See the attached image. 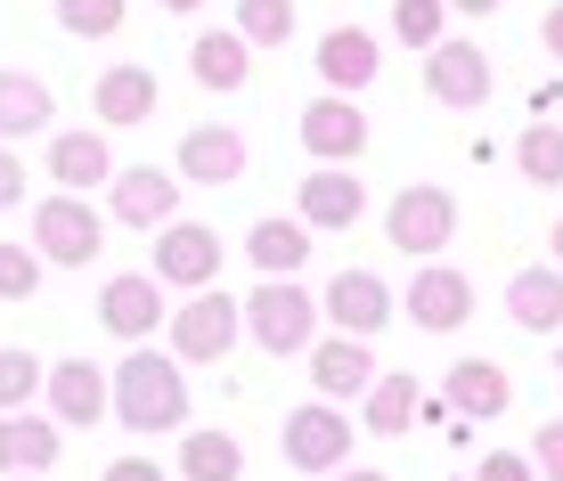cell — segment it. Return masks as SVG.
Masks as SVG:
<instances>
[{"mask_svg": "<svg viewBox=\"0 0 563 481\" xmlns=\"http://www.w3.org/2000/svg\"><path fill=\"white\" fill-rule=\"evenodd\" d=\"M42 286V254L33 245H0V302H33Z\"/></svg>", "mask_w": 563, "mask_h": 481, "instance_id": "obj_34", "label": "cell"}, {"mask_svg": "<svg viewBox=\"0 0 563 481\" xmlns=\"http://www.w3.org/2000/svg\"><path fill=\"white\" fill-rule=\"evenodd\" d=\"M441 400H450V409H465V416H507L515 383H507V368H490V359H457L450 383H441Z\"/></svg>", "mask_w": 563, "mask_h": 481, "instance_id": "obj_25", "label": "cell"}, {"mask_svg": "<svg viewBox=\"0 0 563 481\" xmlns=\"http://www.w3.org/2000/svg\"><path fill=\"white\" fill-rule=\"evenodd\" d=\"M238 318H245V335H254L262 351H278V359H295L302 343H319V302H310L295 278H262L254 294L238 302Z\"/></svg>", "mask_w": 563, "mask_h": 481, "instance_id": "obj_2", "label": "cell"}, {"mask_svg": "<svg viewBox=\"0 0 563 481\" xmlns=\"http://www.w3.org/2000/svg\"><path fill=\"white\" fill-rule=\"evenodd\" d=\"M147 237H155V254H147V278L155 286L197 294V286L221 278V237H212L205 221H164V228H147Z\"/></svg>", "mask_w": 563, "mask_h": 481, "instance_id": "obj_6", "label": "cell"}, {"mask_svg": "<svg viewBox=\"0 0 563 481\" xmlns=\"http://www.w3.org/2000/svg\"><path fill=\"white\" fill-rule=\"evenodd\" d=\"M417 409H424V392H417V376H376L360 392V425L367 433H384V440H400L417 425Z\"/></svg>", "mask_w": 563, "mask_h": 481, "instance_id": "obj_26", "label": "cell"}, {"mask_svg": "<svg viewBox=\"0 0 563 481\" xmlns=\"http://www.w3.org/2000/svg\"><path fill=\"white\" fill-rule=\"evenodd\" d=\"M57 123V99L49 82H33V74H0V139H33V131Z\"/></svg>", "mask_w": 563, "mask_h": 481, "instance_id": "obj_27", "label": "cell"}, {"mask_svg": "<svg viewBox=\"0 0 563 481\" xmlns=\"http://www.w3.org/2000/svg\"><path fill=\"white\" fill-rule=\"evenodd\" d=\"M57 25L74 42H107V33H123V0H57Z\"/></svg>", "mask_w": 563, "mask_h": 481, "instance_id": "obj_32", "label": "cell"}, {"mask_svg": "<svg viewBox=\"0 0 563 481\" xmlns=\"http://www.w3.org/2000/svg\"><path fill=\"white\" fill-rule=\"evenodd\" d=\"M555 269H563V213H555Z\"/></svg>", "mask_w": 563, "mask_h": 481, "instance_id": "obj_43", "label": "cell"}, {"mask_svg": "<svg viewBox=\"0 0 563 481\" xmlns=\"http://www.w3.org/2000/svg\"><path fill=\"white\" fill-rule=\"evenodd\" d=\"M49 466H57V425L9 409L0 416V473H49Z\"/></svg>", "mask_w": 563, "mask_h": 481, "instance_id": "obj_24", "label": "cell"}, {"mask_svg": "<svg viewBox=\"0 0 563 481\" xmlns=\"http://www.w3.org/2000/svg\"><path fill=\"white\" fill-rule=\"evenodd\" d=\"M238 335H245L238 302L212 294V286H197V294L172 311V359H180V368H212V359H229V343H238Z\"/></svg>", "mask_w": 563, "mask_h": 481, "instance_id": "obj_4", "label": "cell"}, {"mask_svg": "<svg viewBox=\"0 0 563 481\" xmlns=\"http://www.w3.org/2000/svg\"><path fill=\"white\" fill-rule=\"evenodd\" d=\"M245 261H254L262 278H302V261H310V228H302V221H286V213L254 221V237H245Z\"/></svg>", "mask_w": 563, "mask_h": 481, "instance_id": "obj_23", "label": "cell"}, {"mask_svg": "<svg viewBox=\"0 0 563 481\" xmlns=\"http://www.w3.org/2000/svg\"><path fill=\"white\" fill-rule=\"evenodd\" d=\"M515 164H522V180H531V188H563V131L555 123H531L515 139Z\"/></svg>", "mask_w": 563, "mask_h": 481, "instance_id": "obj_30", "label": "cell"}, {"mask_svg": "<svg viewBox=\"0 0 563 481\" xmlns=\"http://www.w3.org/2000/svg\"><path fill=\"white\" fill-rule=\"evenodd\" d=\"M42 164H49L57 188H74V197H82V188H107V171H114L99 131H57V139L42 147Z\"/></svg>", "mask_w": 563, "mask_h": 481, "instance_id": "obj_21", "label": "cell"}, {"mask_svg": "<svg viewBox=\"0 0 563 481\" xmlns=\"http://www.w3.org/2000/svg\"><path fill=\"white\" fill-rule=\"evenodd\" d=\"M498 0H450V16H490Z\"/></svg>", "mask_w": 563, "mask_h": 481, "instance_id": "obj_40", "label": "cell"}, {"mask_svg": "<svg viewBox=\"0 0 563 481\" xmlns=\"http://www.w3.org/2000/svg\"><path fill=\"white\" fill-rule=\"evenodd\" d=\"M172 473H188V481H238L245 473V449H238V440H229V433H180V466H172Z\"/></svg>", "mask_w": 563, "mask_h": 481, "instance_id": "obj_28", "label": "cell"}, {"mask_svg": "<svg viewBox=\"0 0 563 481\" xmlns=\"http://www.w3.org/2000/svg\"><path fill=\"white\" fill-rule=\"evenodd\" d=\"M90 114H99V131H140L155 114V74L147 66H107L90 82Z\"/></svg>", "mask_w": 563, "mask_h": 481, "instance_id": "obj_16", "label": "cell"}, {"mask_svg": "<svg viewBox=\"0 0 563 481\" xmlns=\"http://www.w3.org/2000/svg\"><path fill=\"white\" fill-rule=\"evenodd\" d=\"M278 449H286V466L295 473H335L343 457H352V416L343 409H295L286 416V433H278Z\"/></svg>", "mask_w": 563, "mask_h": 481, "instance_id": "obj_10", "label": "cell"}, {"mask_svg": "<svg viewBox=\"0 0 563 481\" xmlns=\"http://www.w3.org/2000/svg\"><path fill=\"white\" fill-rule=\"evenodd\" d=\"M384 237H393L409 261H433L441 245L457 237V197H450V188H433V180L400 188V197H393V213H384Z\"/></svg>", "mask_w": 563, "mask_h": 481, "instance_id": "obj_5", "label": "cell"}, {"mask_svg": "<svg viewBox=\"0 0 563 481\" xmlns=\"http://www.w3.org/2000/svg\"><path fill=\"white\" fill-rule=\"evenodd\" d=\"M180 180H197V188H229V180H245V139L229 123H197L180 139Z\"/></svg>", "mask_w": 563, "mask_h": 481, "instance_id": "obj_15", "label": "cell"}, {"mask_svg": "<svg viewBox=\"0 0 563 481\" xmlns=\"http://www.w3.org/2000/svg\"><path fill=\"white\" fill-rule=\"evenodd\" d=\"M531 473H539V481H563V416H548V425H539V440H531Z\"/></svg>", "mask_w": 563, "mask_h": 481, "instance_id": "obj_35", "label": "cell"}, {"mask_svg": "<svg viewBox=\"0 0 563 481\" xmlns=\"http://www.w3.org/2000/svg\"><path fill=\"white\" fill-rule=\"evenodd\" d=\"M327 481H384V473H343V466H335V473H327Z\"/></svg>", "mask_w": 563, "mask_h": 481, "instance_id": "obj_42", "label": "cell"}, {"mask_svg": "<svg viewBox=\"0 0 563 481\" xmlns=\"http://www.w3.org/2000/svg\"><path fill=\"white\" fill-rule=\"evenodd\" d=\"M238 33L245 49H286L295 42V0H238Z\"/></svg>", "mask_w": 563, "mask_h": 481, "instance_id": "obj_29", "label": "cell"}, {"mask_svg": "<svg viewBox=\"0 0 563 481\" xmlns=\"http://www.w3.org/2000/svg\"><path fill=\"white\" fill-rule=\"evenodd\" d=\"M376 66H384V49L367 42L360 25H335V33H319V82H327V90L360 99V90L376 82Z\"/></svg>", "mask_w": 563, "mask_h": 481, "instance_id": "obj_19", "label": "cell"}, {"mask_svg": "<svg viewBox=\"0 0 563 481\" xmlns=\"http://www.w3.org/2000/svg\"><path fill=\"white\" fill-rule=\"evenodd\" d=\"M474 481H539V473H531V457H515V449H490V457L474 466Z\"/></svg>", "mask_w": 563, "mask_h": 481, "instance_id": "obj_36", "label": "cell"}, {"mask_svg": "<svg viewBox=\"0 0 563 481\" xmlns=\"http://www.w3.org/2000/svg\"><path fill=\"white\" fill-rule=\"evenodd\" d=\"M164 9H172V16H197V9H205V0H164Z\"/></svg>", "mask_w": 563, "mask_h": 481, "instance_id": "obj_41", "label": "cell"}, {"mask_svg": "<svg viewBox=\"0 0 563 481\" xmlns=\"http://www.w3.org/2000/svg\"><path fill=\"white\" fill-rule=\"evenodd\" d=\"M107 213L123 228H164L172 213H180V171H164V164L107 171Z\"/></svg>", "mask_w": 563, "mask_h": 481, "instance_id": "obj_8", "label": "cell"}, {"mask_svg": "<svg viewBox=\"0 0 563 481\" xmlns=\"http://www.w3.org/2000/svg\"><path fill=\"white\" fill-rule=\"evenodd\" d=\"M25 204V164H16V147H0V213H16Z\"/></svg>", "mask_w": 563, "mask_h": 481, "instance_id": "obj_37", "label": "cell"}, {"mask_svg": "<svg viewBox=\"0 0 563 481\" xmlns=\"http://www.w3.org/2000/svg\"><path fill=\"white\" fill-rule=\"evenodd\" d=\"M16 481H33V473H16Z\"/></svg>", "mask_w": 563, "mask_h": 481, "instance_id": "obj_45", "label": "cell"}, {"mask_svg": "<svg viewBox=\"0 0 563 481\" xmlns=\"http://www.w3.org/2000/svg\"><path fill=\"white\" fill-rule=\"evenodd\" d=\"M99 245H107V221L90 213L74 188H57V197L33 204V254H42V261L82 269V261H99Z\"/></svg>", "mask_w": 563, "mask_h": 481, "instance_id": "obj_3", "label": "cell"}, {"mask_svg": "<svg viewBox=\"0 0 563 481\" xmlns=\"http://www.w3.org/2000/svg\"><path fill=\"white\" fill-rule=\"evenodd\" d=\"M188 74H197L205 90H245V82H254V49H245L238 25L197 33V42H188Z\"/></svg>", "mask_w": 563, "mask_h": 481, "instance_id": "obj_20", "label": "cell"}, {"mask_svg": "<svg viewBox=\"0 0 563 481\" xmlns=\"http://www.w3.org/2000/svg\"><path fill=\"white\" fill-rule=\"evenodd\" d=\"M441 33H450V0H393V42L433 49Z\"/></svg>", "mask_w": 563, "mask_h": 481, "instance_id": "obj_31", "label": "cell"}, {"mask_svg": "<svg viewBox=\"0 0 563 481\" xmlns=\"http://www.w3.org/2000/svg\"><path fill=\"white\" fill-rule=\"evenodd\" d=\"M400 311H409L424 335H457V326L474 318V278L450 269V261H424L409 278V294H400Z\"/></svg>", "mask_w": 563, "mask_h": 481, "instance_id": "obj_9", "label": "cell"}, {"mask_svg": "<svg viewBox=\"0 0 563 481\" xmlns=\"http://www.w3.org/2000/svg\"><path fill=\"white\" fill-rule=\"evenodd\" d=\"M99 481H164V466H147V457H114Z\"/></svg>", "mask_w": 563, "mask_h": 481, "instance_id": "obj_38", "label": "cell"}, {"mask_svg": "<svg viewBox=\"0 0 563 481\" xmlns=\"http://www.w3.org/2000/svg\"><path fill=\"white\" fill-rule=\"evenodd\" d=\"M42 392H49L57 425H99V416H107V376H99V359H57V368H42Z\"/></svg>", "mask_w": 563, "mask_h": 481, "instance_id": "obj_18", "label": "cell"}, {"mask_svg": "<svg viewBox=\"0 0 563 481\" xmlns=\"http://www.w3.org/2000/svg\"><path fill=\"white\" fill-rule=\"evenodd\" d=\"M507 318L522 326V335H555V326H563V278H555V261L548 269H515V278H507Z\"/></svg>", "mask_w": 563, "mask_h": 481, "instance_id": "obj_22", "label": "cell"}, {"mask_svg": "<svg viewBox=\"0 0 563 481\" xmlns=\"http://www.w3.org/2000/svg\"><path fill=\"white\" fill-rule=\"evenodd\" d=\"M319 311L335 318V335H360V343H376L384 326H393V286L376 278V269H343V278H327V294H319Z\"/></svg>", "mask_w": 563, "mask_h": 481, "instance_id": "obj_7", "label": "cell"}, {"mask_svg": "<svg viewBox=\"0 0 563 481\" xmlns=\"http://www.w3.org/2000/svg\"><path fill=\"white\" fill-rule=\"evenodd\" d=\"M555 376H563V351H555Z\"/></svg>", "mask_w": 563, "mask_h": 481, "instance_id": "obj_44", "label": "cell"}, {"mask_svg": "<svg viewBox=\"0 0 563 481\" xmlns=\"http://www.w3.org/2000/svg\"><path fill=\"white\" fill-rule=\"evenodd\" d=\"M302 147L319 164H352V156H367V114H360V99H343V90H319V99L302 107Z\"/></svg>", "mask_w": 563, "mask_h": 481, "instance_id": "obj_12", "label": "cell"}, {"mask_svg": "<svg viewBox=\"0 0 563 481\" xmlns=\"http://www.w3.org/2000/svg\"><path fill=\"white\" fill-rule=\"evenodd\" d=\"M424 90H433L441 107H482V99H490V49L441 33V42L424 49Z\"/></svg>", "mask_w": 563, "mask_h": 481, "instance_id": "obj_11", "label": "cell"}, {"mask_svg": "<svg viewBox=\"0 0 563 481\" xmlns=\"http://www.w3.org/2000/svg\"><path fill=\"white\" fill-rule=\"evenodd\" d=\"M33 392H42V359H33L25 343H9V351H0V416L33 409Z\"/></svg>", "mask_w": 563, "mask_h": 481, "instance_id": "obj_33", "label": "cell"}, {"mask_svg": "<svg viewBox=\"0 0 563 481\" xmlns=\"http://www.w3.org/2000/svg\"><path fill=\"white\" fill-rule=\"evenodd\" d=\"M310 383H319V400H360L367 383H376V351H367L360 335L310 343Z\"/></svg>", "mask_w": 563, "mask_h": 481, "instance_id": "obj_17", "label": "cell"}, {"mask_svg": "<svg viewBox=\"0 0 563 481\" xmlns=\"http://www.w3.org/2000/svg\"><path fill=\"white\" fill-rule=\"evenodd\" d=\"M295 213H302V228H310V237H319V228H352V221L367 213V188H360V171H343V164H319V171L302 180Z\"/></svg>", "mask_w": 563, "mask_h": 481, "instance_id": "obj_14", "label": "cell"}, {"mask_svg": "<svg viewBox=\"0 0 563 481\" xmlns=\"http://www.w3.org/2000/svg\"><path fill=\"white\" fill-rule=\"evenodd\" d=\"M107 416L123 433H180L188 425V376H180V359H164V351H131L123 368L107 376Z\"/></svg>", "mask_w": 563, "mask_h": 481, "instance_id": "obj_1", "label": "cell"}, {"mask_svg": "<svg viewBox=\"0 0 563 481\" xmlns=\"http://www.w3.org/2000/svg\"><path fill=\"white\" fill-rule=\"evenodd\" d=\"M99 326H107L114 343H147L155 326H164V286H155L147 269L107 278V286H99Z\"/></svg>", "mask_w": 563, "mask_h": 481, "instance_id": "obj_13", "label": "cell"}, {"mask_svg": "<svg viewBox=\"0 0 563 481\" xmlns=\"http://www.w3.org/2000/svg\"><path fill=\"white\" fill-rule=\"evenodd\" d=\"M539 42H548V57H555V66H563V0H555V9H548V16H539Z\"/></svg>", "mask_w": 563, "mask_h": 481, "instance_id": "obj_39", "label": "cell"}]
</instances>
